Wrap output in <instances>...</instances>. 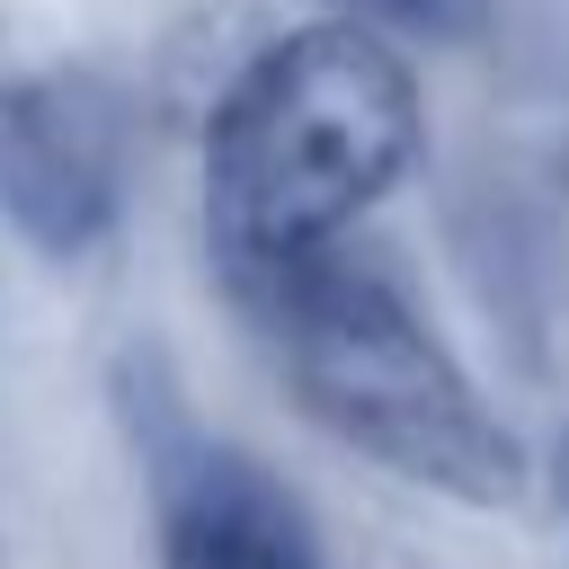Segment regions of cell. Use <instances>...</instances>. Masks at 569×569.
Instances as JSON below:
<instances>
[{"mask_svg": "<svg viewBox=\"0 0 569 569\" xmlns=\"http://www.w3.org/2000/svg\"><path fill=\"white\" fill-rule=\"evenodd\" d=\"M418 151L427 107L382 27L320 9L258 44L204 124V240L231 302L338 258Z\"/></svg>", "mask_w": 569, "mask_h": 569, "instance_id": "1", "label": "cell"}, {"mask_svg": "<svg viewBox=\"0 0 569 569\" xmlns=\"http://www.w3.org/2000/svg\"><path fill=\"white\" fill-rule=\"evenodd\" d=\"M133 445L151 480L160 569H320V533L293 507V489L258 453L196 427L160 382H142L133 400Z\"/></svg>", "mask_w": 569, "mask_h": 569, "instance_id": "3", "label": "cell"}, {"mask_svg": "<svg viewBox=\"0 0 569 569\" xmlns=\"http://www.w3.org/2000/svg\"><path fill=\"white\" fill-rule=\"evenodd\" d=\"M542 480H551V507H560V525H569V427H560V445H551Z\"/></svg>", "mask_w": 569, "mask_h": 569, "instance_id": "6", "label": "cell"}, {"mask_svg": "<svg viewBox=\"0 0 569 569\" xmlns=\"http://www.w3.org/2000/svg\"><path fill=\"white\" fill-rule=\"evenodd\" d=\"M445 0H329V18H365V27H427Z\"/></svg>", "mask_w": 569, "mask_h": 569, "instance_id": "5", "label": "cell"}, {"mask_svg": "<svg viewBox=\"0 0 569 569\" xmlns=\"http://www.w3.org/2000/svg\"><path fill=\"white\" fill-rule=\"evenodd\" d=\"M240 311L267 329L284 391L338 445L382 462L391 480L436 489L453 507H516L525 498L533 462H525L516 427L480 400V382L453 365V347L400 302V284H382L347 249L267 284Z\"/></svg>", "mask_w": 569, "mask_h": 569, "instance_id": "2", "label": "cell"}, {"mask_svg": "<svg viewBox=\"0 0 569 569\" xmlns=\"http://www.w3.org/2000/svg\"><path fill=\"white\" fill-rule=\"evenodd\" d=\"M124 213V98L98 71H27L0 89V222L71 267Z\"/></svg>", "mask_w": 569, "mask_h": 569, "instance_id": "4", "label": "cell"}]
</instances>
